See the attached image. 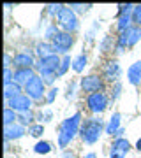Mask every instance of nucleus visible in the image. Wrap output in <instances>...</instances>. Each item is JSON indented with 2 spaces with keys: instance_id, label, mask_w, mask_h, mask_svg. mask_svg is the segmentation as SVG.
<instances>
[{
  "instance_id": "1",
  "label": "nucleus",
  "mask_w": 141,
  "mask_h": 158,
  "mask_svg": "<svg viewBox=\"0 0 141 158\" xmlns=\"http://www.w3.org/2000/svg\"><path fill=\"white\" fill-rule=\"evenodd\" d=\"M81 125H83V121H81V114L79 113L73 114V116H69L62 121L60 130H58V146L62 149H65L71 144V141L79 134Z\"/></svg>"
},
{
  "instance_id": "2",
  "label": "nucleus",
  "mask_w": 141,
  "mask_h": 158,
  "mask_svg": "<svg viewBox=\"0 0 141 158\" xmlns=\"http://www.w3.org/2000/svg\"><path fill=\"white\" fill-rule=\"evenodd\" d=\"M102 132H106V127L101 118H86L81 125L79 137L85 144H95L102 135Z\"/></svg>"
},
{
  "instance_id": "3",
  "label": "nucleus",
  "mask_w": 141,
  "mask_h": 158,
  "mask_svg": "<svg viewBox=\"0 0 141 158\" xmlns=\"http://www.w3.org/2000/svg\"><path fill=\"white\" fill-rule=\"evenodd\" d=\"M56 25L60 27L62 32H67V34H74L79 30V19L78 14L71 9L69 6H64V9L58 12L56 16Z\"/></svg>"
},
{
  "instance_id": "4",
  "label": "nucleus",
  "mask_w": 141,
  "mask_h": 158,
  "mask_svg": "<svg viewBox=\"0 0 141 158\" xmlns=\"http://www.w3.org/2000/svg\"><path fill=\"white\" fill-rule=\"evenodd\" d=\"M23 91H25V95H28L32 100H41V98H46V85H44V81H42V77H41V76H37V74H35L34 77L30 79L27 85H25Z\"/></svg>"
},
{
  "instance_id": "5",
  "label": "nucleus",
  "mask_w": 141,
  "mask_h": 158,
  "mask_svg": "<svg viewBox=\"0 0 141 158\" xmlns=\"http://www.w3.org/2000/svg\"><path fill=\"white\" fill-rule=\"evenodd\" d=\"M108 95L104 91H99V93H92V95L86 97V107L90 109V113L94 114H101L106 111L108 107Z\"/></svg>"
},
{
  "instance_id": "6",
  "label": "nucleus",
  "mask_w": 141,
  "mask_h": 158,
  "mask_svg": "<svg viewBox=\"0 0 141 158\" xmlns=\"http://www.w3.org/2000/svg\"><path fill=\"white\" fill-rule=\"evenodd\" d=\"M81 90L85 93H99V91L104 90V81H102L101 76H97V74H88V76H85L81 77Z\"/></svg>"
},
{
  "instance_id": "7",
  "label": "nucleus",
  "mask_w": 141,
  "mask_h": 158,
  "mask_svg": "<svg viewBox=\"0 0 141 158\" xmlns=\"http://www.w3.org/2000/svg\"><path fill=\"white\" fill-rule=\"evenodd\" d=\"M51 44H53L55 55H67V51L71 49L73 44H74V35L67 34V32H60Z\"/></svg>"
},
{
  "instance_id": "8",
  "label": "nucleus",
  "mask_w": 141,
  "mask_h": 158,
  "mask_svg": "<svg viewBox=\"0 0 141 158\" xmlns=\"http://www.w3.org/2000/svg\"><path fill=\"white\" fill-rule=\"evenodd\" d=\"M6 107H11L18 114L27 113V111H32V98L28 95H25V93H21V95L11 98L9 102H6Z\"/></svg>"
},
{
  "instance_id": "9",
  "label": "nucleus",
  "mask_w": 141,
  "mask_h": 158,
  "mask_svg": "<svg viewBox=\"0 0 141 158\" xmlns=\"http://www.w3.org/2000/svg\"><path fill=\"white\" fill-rule=\"evenodd\" d=\"M120 76H122V67L117 60H108L102 67V77L108 79L109 83H118Z\"/></svg>"
},
{
  "instance_id": "10",
  "label": "nucleus",
  "mask_w": 141,
  "mask_h": 158,
  "mask_svg": "<svg viewBox=\"0 0 141 158\" xmlns=\"http://www.w3.org/2000/svg\"><path fill=\"white\" fill-rule=\"evenodd\" d=\"M130 149V142L127 139H115V142L111 144L109 149V158H125V155Z\"/></svg>"
},
{
  "instance_id": "11",
  "label": "nucleus",
  "mask_w": 141,
  "mask_h": 158,
  "mask_svg": "<svg viewBox=\"0 0 141 158\" xmlns=\"http://www.w3.org/2000/svg\"><path fill=\"white\" fill-rule=\"evenodd\" d=\"M16 69H34L35 67V60L32 53H27V51H21L14 55V63H12Z\"/></svg>"
},
{
  "instance_id": "12",
  "label": "nucleus",
  "mask_w": 141,
  "mask_h": 158,
  "mask_svg": "<svg viewBox=\"0 0 141 158\" xmlns=\"http://www.w3.org/2000/svg\"><path fill=\"white\" fill-rule=\"evenodd\" d=\"M25 134H27L25 127L20 125V123H14V125L6 127V130H4V139H6L7 142L9 141H16V139H21Z\"/></svg>"
},
{
  "instance_id": "13",
  "label": "nucleus",
  "mask_w": 141,
  "mask_h": 158,
  "mask_svg": "<svg viewBox=\"0 0 141 158\" xmlns=\"http://www.w3.org/2000/svg\"><path fill=\"white\" fill-rule=\"evenodd\" d=\"M34 76H35L34 69H16V70H14V81H12V83H16V85L25 88V85H27Z\"/></svg>"
},
{
  "instance_id": "14",
  "label": "nucleus",
  "mask_w": 141,
  "mask_h": 158,
  "mask_svg": "<svg viewBox=\"0 0 141 158\" xmlns=\"http://www.w3.org/2000/svg\"><path fill=\"white\" fill-rule=\"evenodd\" d=\"M127 81H129L132 86L141 85V60L139 62H134L127 70Z\"/></svg>"
},
{
  "instance_id": "15",
  "label": "nucleus",
  "mask_w": 141,
  "mask_h": 158,
  "mask_svg": "<svg viewBox=\"0 0 141 158\" xmlns=\"http://www.w3.org/2000/svg\"><path fill=\"white\" fill-rule=\"evenodd\" d=\"M120 121H122V114L113 113V116L109 118V121H108V125H106V134L108 135H115V134L122 128V127H120Z\"/></svg>"
},
{
  "instance_id": "16",
  "label": "nucleus",
  "mask_w": 141,
  "mask_h": 158,
  "mask_svg": "<svg viewBox=\"0 0 141 158\" xmlns=\"http://www.w3.org/2000/svg\"><path fill=\"white\" fill-rule=\"evenodd\" d=\"M35 53H37V56L41 60V58H46V56H50V55H55V49H53L51 42L44 40V42H39V44L35 46Z\"/></svg>"
},
{
  "instance_id": "17",
  "label": "nucleus",
  "mask_w": 141,
  "mask_h": 158,
  "mask_svg": "<svg viewBox=\"0 0 141 158\" xmlns=\"http://www.w3.org/2000/svg\"><path fill=\"white\" fill-rule=\"evenodd\" d=\"M37 119V114L34 111H27V113H21L18 114V123L23 125V127H32Z\"/></svg>"
},
{
  "instance_id": "18",
  "label": "nucleus",
  "mask_w": 141,
  "mask_h": 158,
  "mask_svg": "<svg viewBox=\"0 0 141 158\" xmlns=\"http://www.w3.org/2000/svg\"><path fill=\"white\" fill-rule=\"evenodd\" d=\"M88 65V56L85 55V53H81V55H78V56L73 60V70L74 72H83L85 67Z\"/></svg>"
},
{
  "instance_id": "19",
  "label": "nucleus",
  "mask_w": 141,
  "mask_h": 158,
  "mask_svg": "<svg viewBox=\"0 0 141 158\" xmlns=\"http://www.w3.org/2000/svg\"><path fill=\"white\" fill-rule=\"evenodd\" d=\"M21 95V86L16 85V83H11V85H7L6 88H4V97H6V102H9L11 98H14V97Z\"/></svg>"
},
{
  "instance_id": "20",
  "label": "nucleus",
  "mask_w": 141,
  "mask_h": 158,
  "mask_svg": "<svg viewBox=\"0 0 141 158\" xmlns=\"http://www.w3.org/2000/svg\"><path fill=\"white\" fill-rule=\"evenodd\" d=\"M127 34H129V48H132V46H136L141 40V27L132 25V27L127 30Z\"/></svg>"
},
{
  "instance_id": "21",
  "label": "nucleus",
  "mask_w": 141,
  "mask_h": 158,
  "mask_svg": "<svg viewBox=\"0 0 141 158\" xmlns=\"http://www.w3.org/2000/svg\"><path fill=\"white\" fill-rule=\"evenodd\" d=\"M129 46V34H127V30L125 32H120L117 35V51L118 53H124V49Z\"/></svg>"
},
{
  "instance_id": "22",
  "label": "nucleus",
  "mask_w": 141,
  "mask_h": 158,
  "mask_svg": "<svg viewBox=\"0 0 141 158\" xmlns=\"http://www.w3.org/2000/svg\"><path fill=\"white\" fill-rule=\"evenodd\" d=\"M60 32H62V30H60V27H58L56 23H53V25H50V27L46 28V32H44V37H46V40H48V42H53V40H55V37H56L58 34H60Z\"/></svg>"
},
{
  "instance_id": "23",
  "label": "nucleus",
  "mask_w": 141,
  "mask_h": 158,
  "mask_svg": "<svg viewBox=\"0 0 141 158\" xmlns=\"http://www.w3.org/2000/svg\"><path fill=\"white\" fill-rule=\"evenodd\" d=\"M132 16H118V21H117V28H118V34L120 32H125L129 30L132 25Z\"/></svg>"
},
{
  "instance_id": "24",
  "label": "nucleus",
  "mask_w": 141,
  "mask_h": 158,
  "mask_svg": "<svg viewBox=\"0 0 141 158\" xmlns=\"http://www.w3.org/2000/svg\"><path fill=\"white\" fill-rule=\"evenodd\" d=\"M4 123H6V127L18 123V113H14L11 107H6L4 109Z\"/></svg>"
},
{
  "instance_id": "25",
  "label": "nucleus",
  "mask_w": 141,
  "mask_h": 158,
  "mask_svg": "<svg viewBox=\"0 0 141 158\" xmlns=\"http://www.w3.org/2000/svg\"><path fill=\"white\" fill-rule=\"evenodd\" d=\"M51 149L53 148L48 141H39L34 146V153H37V155H48V153H51Z\"/></svg>"
},
{
  "instance_id": "26",
  "label": "nucleus",
  "mask_w": 141,
  "mask_h": 158,
  "mask_svg": "<svg viewBox=\"0 0 141 158\" xmlns=\"http://www.w3.org/2000/svg\"><path fill=\"white\" fill-rule=\"evenodd\" d=\"M113 46H117V40H113L111 35H106V37L101 40V46H99V48H101L102 53H108V51L113 49Z\"/></svg>"
},
{
  "instance_id": "27",
  "label": "nucleus",
  "mask_w": 141,
  "mask_h": 158,
  "mask_svg": "<svg viewBox=\"0 0 141 158\" xmlns=\"http://www.w3.org/2000/svg\"><path fill=\"white\" fill-rule=\"evenodd\" d=\"M69 67H73V60H71V56H69V55H65V56L62 58V63H60V69H58L56 76H64V74L69 70Z\"/></svg>"
},
{
  "instance_id": "28",
  "label": "nucleus",
  "mask_w": 141,
  "mask_h": 158,
  "mask_svg": "<svg viewBox=\"0 0 141 158\" xmlns=\"http://www.w3.org/2000/svg\"><path fill=\"white\" fill-rule=\"evenodd\" d=\"M28 134L32 137H41L44 134V125L42 123H34L32 127H28Z\"/></svg>"
},
{
  "instance_id": "29",
  "label": "nucleus",
  "mask_w": 141,
  "mask_h": 158,
  "mask_svg": "<svg viewBox=\"0 0 141 158\" xmlns=\"http://www.w3.org/2000/svg\"><path fill=\"white\" fill-rule=\"evenodd\" d=\"M69 7H71L76 14H85V12H88L92 9V4H71Z\"/></svg>"
},
{
  "instance_id": "30",
  "label": "nucleus",
  "mask_w": 141,
  "mask_h": 158,
  "mask_svg": "<svg viewBox=\"0 0 141 158\" xmlns=\"http://www.w3.org/2000/svg\"><path fill=\"white\" fill-rule=\"evenodd\" d=\"M132 4H120L118 6V16H132V11H134Z\"/></svg>"
},
{
  "instance_id": "31",
  "label": "nucleus",
  "mask_w": 141,
  "mask_h": 158,
  "mask_svg": "<svg viewBox=\"0 0 141 158\" xmlns=\"http://www.w3.org/2000/svg\"><path fill=\"white\" fill-rule=\"evenodd\" d=\"M64 9V6L62 4H50V6H46V12L50 14V16H53V18H56L58 16V12Z\"/></svg>"
},
{
  "instance_id": "32",
  "label": "nucleus",
  "mask_w": 141,
  "mask_h": 158,
  "mask_svg": "<svg viewBox=\"0 0 141 158\" xmlns=\"http://www.w3.org/2000/svg\"><path fill=\"white\" fill-rule=\"evenodd\" d=\"M132 23H134L136 27H141V4L136 6L134 11H132Z\"/></svg>"
},
{
  "instance_id": "33",
  "label": "nucleus",
  "mask_w": 141,
  "mask_h": 158,
  "mask_svg": "<svg viewBox=\"0 0 141 158\" xmlns=\"http://www.w3.org/2000/svg\"><path fill=\"white\" fill-rule=\"evenodd\" d=\"M56 95H58V88H55V86H53V88L46 93V98H44L46 104H53V102H55V98H56Z\"/></svg>"
},
{
  "instance_id": "34",
  "label": "nucleus",
  "mask_w": 141,
  "mask_h": 158,
  "mask_svg": "<svg viewBox=\"0 0 141 158\" xmlns=\"http://www.w3.org/2000/svg\"><path fill=\"white\" fill-rule=\"evenodd\" d=\"M12 81H14V72H12L11 69H6L4 70V85H11Z\"/></svg>"
},
{
  "instance_id": "35",
  "label": "nucleus",
  "mask_w": 141,
  "mask_h": 158,
  "mask_svg": "<svg viewBox=\"0 0 141 158\" xmlns=\"http://www.w3.org/2000/svg\"><path fill=\"white\" fill-rule=\"evenodd\" d=\"M120 93H122V83H115V86H113V91H111V100H117L120 97Z\"/></svg>"
},
{
  "instance_id": "36",
  "label": "nucleus",
  "mask_w": 141,
  "mask_h": 158,
  "mask_svg": "<svg viewBox=\"0 0 141 158\" xmlns=\"http://www.w3.org/2000/svg\"><path fill=\"white\" fill-rule=\"evenodd\" d=\"M12 63H14V58H11V56L6 53V55H4V67H6V69H11Z\"/></svg>"
},
{
  "instance_id": "37",
  "label": "nucleus",
  "mask_w": 141,
  "mask_h": 158,
  "mask_svg": "<svg viewBox=\"0 0 141 158\" xmlns=\"http://www.w3.org/2000/svg\"><path fill=\"white\" fill-rule=\"evenodd\" d=\"M51 116H53V114H51V111H46V113H44V121H50Z\"/></svg>"
},
{
  "instance_id": "38",
  "label": "nucleus",
  "mask_w": 141,
  "mask_h": 158,
  "mask_svg": "<svg viewBox=\"0 0 141 158\" xmlns=\"http://www.w3.org/2000/svg\"><path fill=\"white\" fill-rule=\"evenodd\" d=\"M64 158H74V155H73V153H67V151H65V153H64Z\"/></svg>"
},
{
  "instance_id": "39",
  "label": "nucleus",
  "mask_w": 141,
  "mask_h": 158,
  "mask_svg": "<svg viewBox=\"0 0 141 158\" xmlns=\"http://www.w3.org/2000/svg\"><path fill=\"white\" fill-rule=\"evenodd\" d=\"M136 149L141 151V139H138V142H136Z\"/></svg>"
},
{
  "instance_id": "40",
  "label": "nucleus",
  "mask_w": 141,
  "mask_h": 158,
  "mask_svg": "<svg viewBox=\"0 0 141 158\" xmlns=\"http://www.w3.org/2000/svg\"><path fill=\"white\" fill-rule=\"evenodd\" d=\"M83 158H97V156H95V153H88V155H85Z\"/></svg>"
}]
</instances>
